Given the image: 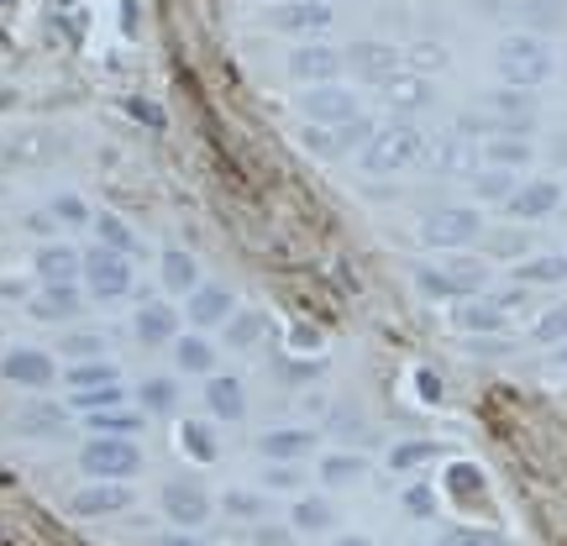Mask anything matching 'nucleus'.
<instances>
[{"instance_id": "27", "label": "nucleus", "mask_w": 567, "mask_h": 546, "mask_svg": "<svg viewBox=\"0 0 567 546\" xmlns=\"http://www.w3.org/2000/svg\"><path fill=\"white\" fill-rule=\"evenodd\" d=\"M384 101L394 105V111H421V105L431 101V84H425L421 74H389V80H384Z\"/></svg>"}, {"instance_id": "3", "label": "nucleus", "mask_w": 567, "mask_h": 546, "mask_svg": "<svg viewBox=\"0 0 567 546\" xmlns=\"http://www.w3.org/2000/svg\"><path fill=\"white\" fill-rule=\"evenodd\" d=\"M80 467L84 478H101V484H126L142 467V452L132 436H90L80 446Z\"/></svg>"}, {"instance_id": "2", "label": "nucleus", "mask_w": 567, "mask_h": 546, "mask_svg": "<svg viewBox=\"0 0 567 546\" xmlns=\"http://www.w3.org/2000/svg\"><path fill=\"white\" fill-rule=\"evenodd\" d=\"M425 153H431V142H425L421 126H415V122H389V126H379V132L363 142L358 163H363L368 179H389V174H405V168H415Z\"/></svg>"}, {"instance_id": "16", "label": "nucleus", "mask_w": 567, "mask_h": 546, "mask_svg": "<svg viewBox=\"0 0 567 546\" xmlns=\"http://www.w3.org/2000/svg\"><path fill=\"white\" fill-rule=\"evenodd\" d=\"M258 452H264L268 463H300V457L316 452V431H305V425H279V431L258 436Z\"/></svg>"}, {"instance_id": "33", "label": "nucleus", "mask_w": 567, "mask_h": 546, "mask_svg": "<svg viewBox=\"0 0 567 546\" xmlns=\"http://www.w3.org/2000/svg\"><path fill=\"white\" fill-rule=\"evenodd\" d=\"M326 21H331V6H310V0H295V6H284L279 11V27L284 32H300V38L326 32Z\"/></svg>"}, {"instance_id": "29", "label": "nucleus", "mask_w": 567, "mask_h": 546, "mask_svg": "<svg viewBox=\"0 0 567 546\" xmlns=\"http://www.w3.org/2000/svg\"><path fill=\"white\" fill-rule=\"evenodd\" d=\"M289 521H295V530H305V536H321V530L337 526V509L326 505L321 494H305V499H295Z\"/></svg>"}, {"instance_id": "61", "label": "nucleus", "mask_w": 567, "mask_h": 546, "mask_svg": "<svg viewBox=\"0 0 567 546\" xmlns=\"http://www.w3.org/2000/svg\"><path fill=\"white\" fill-rule=\"evenodd\" d=\"M289 6H295V0H289Z\"/></svg>"}, {"instance_id": "48", "label": "nucleus", "mask_w": 567, "mask_h": 546, "mask_svg": "<svg viewBox=\"0 0 567 546\" xmlns=\"http://www.w3.org/2000/svg\"><path fill=\"white\" fill-rule=\"evenodd\" d=\"M405 509L415 515V521H431V515H436V488H431V484H410L405 488Z\"/></svg>"}, {"instance_id": "18", "label": "nucleus", "mask_w": 567, "mask_h": 546, "mask_svg": "<svg viewBox=\"0 0 567 546\" xmlns=\"http://www.w3.org/2000/svg\"><path fill=\"white\" fill-rule=\"evenodd\" d=\"M42 284H80V247L69 243H42L38 258H32Z\"/></svg>"}, {"instance_id": "10", "label": "nucleus", "mask_w": 567, "mask_h": 546, "mask_svg": "<svg viewBox=\"0 0 567 546\" xmlns=\"http://www.w3.org/2000/svg\"><path fill=\"white\" fill-rule=\"evenodd\" d=\"M163 515L179 530H195L210 521V494L200 484H189V478H174V484L163 488Z\"/></svg>"}, {"instance_id": "42", "label": "nucleus", "mask_w": 567, "mask_h": 546, "mask_svg": "<svg viewBox=\"0 0 567 546\" xmlns=\"http://www.w3.org/2000/svg\"><path fill=\"white\" fill-rule=\"evenodd\" d=\"M530 342H536V347H557V342H567V305H551L547 316L530 326Z\"/></svg>"}, {"instance_id": "55", "label": "nucleus", "mask_w": 567, "mask_h": 546, "mask_svg": "<svg viewBox=\"0 0 567 546\" xmlns=\"http://www.w3.org/2000/svg\"><path fill=\"white\" fill-rule=\"evenodd\" d=\"M27 226H32L38 237H53V231H59V222H53V216H42V210H32V216H27Z\"/></svg>"}, {"instance_id": "31", "label": "nucleus", "mask_w": 567, "mask_h": 546, "mask_svg": "<svg viewBox=\"0 0 567 546\" xmlns=\"http://www.w3.org/2000/svg\"><path fill=\"white\" fill-rule=\"evenodd\" d=\"M84 425L95 431V436H132L137 442V431H142V410H95V415H84Z\"/></svg>"}, {"instance_id": "13", "label": "nucleus", "mask_w": 567, "mask_h": 546, "mask_svg": "<svg viewBox=\"0 0 567 546\" xmlns=\"http://www.w3.org/2000/svg\"><path fill=\"white\" fill-rule=\"evenodd\" d=\"M184 316H189V326H200V331L226 326L237 316V295H231L226 284H200V289L189 295V305H184Z\"/></svg>"}, {"instance_id": "1", "label": "nucleus", "mask_w": 567, "mask_h": 546, "mask_svg": "<svg viewBox=\"0 0 567 546\" xmlns=\"http://www.w3.org/2000/svg\"><path fill=\"white\" fill-rule=\"evenodd\" d=\"M494 74L505 80V90H536L557 74V53L542 32H509L499 48H494Z\"/></svg>"}, {"instance_id": "34", "label": "nucleus", "mask_w": 567, "mask_h": 546, "mask_svg": "<svg viewBox=\"0 0 567 546\" xmlns=\"http://www.w3.org/2000/svg\"><path fill=\"white\" fill-rule=\"evenodd\" d=\"M137 405H142V415H174L179 410V384L174 379H147L137 389Z\"/></svg>"}, {"instance_id": "39", "label": "nucleus", "mask_w": 567, "mask_h": 546, "mask_svg": "<svg viewBox=\"0 0 567 546\" xmlns=\"http://www.w3.org/2000/svg\"><path fill=\"white\" fill-rule=\"evenodd\" d=\"M515 284H567V258L551 253V258H530V264L515 268Z\"/></svg>"}, {"instance_id": "36", "label": "nucleus", "mask_w": 567, "mask_h": 546, "mask_svg": "<svg viewBox=\"0 0 567 546\" xmlns=\"http://www.w3.org/2000/svg\"><path fill=\"white\" fill-rule=\"evenodd\" d=\"M179 446L195 457V463H216V452H221V442H216V431L205 421H184L179 425Z\"/></svg>"}, {"instance_id": "44", "label": "nucleus", "mask_w": 567, "mask_h": 546, "mask_svg": "<svg viewBox=\"0 0 567 546\" xmlns=\"http://www.w3.org/2000/svg\"><path fill=\"white\" fill-rule=\"evenodd\" d=\"M221 505H226V515H237V521H264L268 515V499L264 494H252V488H231Z\"/></svg>"}, {"instance_id": "4", "label": "nucleus", "mask_w": 567, "mask_h": 546, "mask_svg": "<svg viewBox=\"0 0 567 546\" xmlns=\"http://www.w3.org/2000/svg\"><path fill=\"white\" fill-rule=\"evenodd\" d=\"M80 279L90 284V295L95 300H105V305H116V300H126L132 295V258H122V253H111V247H84L80 253Z\"/></svg>"}, {"instance_id": "28", "label": "nucleus", "mask_w": 567, "mask_h": 546, "mask_svg": "<svg viewBox=\"0 0 567 546\" xmlns=\"http://www.w3.org/2000/svg\"><path fill=\"white\" fill-rule=\"evenodd\" d=\"M63 384H69V394L74 389H105V384H122V373H116L111 358H90V363L63 368Z\"/></svg>"}, {"instance_id": "9", "label": "nucleus", "mask_w": 567, "mask_h": 546, "mask_svg": "<svg viewBox=\"0 0 567 546\" xmlns=\"http://www.w3.org/2000/svg\"><path fill=\"white\" fill-rule=\"evenodd\" d=\"M300 116L310 126H342V122H352V116H363V111H358V95H352V90H342V84H316L300 101Z\"/></svg>"}, {"instance_id": "46", "label": "nucleus", "mask_w": 567, "mask_h": 546, "mask_svg": "<svg viewBox=\"0 0 567 546\" xmlns=\"http://www.w3.org/2000/svg\"><path fill=\"white\" fill-rule=\"evenodd\" d=\"M415 284H421V295H431V300H463V289L446 279L442 268H415Z\"/></svg>"}, {"instance_id": "24", "label": "nucleus", "mask_w": 567, "mask_h": 546, "mask_svg": "<svg viewBox=\"0 0 567 546\" xmlns=\"http://www.w3.org/2000/svg\"><path fill=\"white\" fill-rule=\"evenodd\" d=\"M484 163L488 168H526L530 137H520V132H494V137H484Z\"/></svg>"}, {"instance_id": "32", "label": "nucleus", "mask_w": 567, "mask_h": 546, "mask_svg": "<svg viewBox=\"0 0 567 546\" xmlns=\"http://www.w3.org/2000/svg\"><path fill=\"white\" fill-rule=\"evenodd\" d=\"M363 473H368V457H358V452H326V457H321V484L326 488L358 484Z\"/></svg>"}, {"instance_id": "19", "label": "nucleus", "mask_w": 567, "mask_h": 546, "mask_svg": "<svg viewBox=\"0 0 567 546\" xmlns=\"http://www.w3.org/2000/svg\"><path fill=\"white\" fill-rule=\"evenodd\" d=\"M337 69H342V53L337 48H295V59H289V74L305 84H331L337 80Z\"/></svg>"}, {"instance_id": "23", "label": "nucleus", "mask_w": 567, "mask_h": 546, "mask_svg": "<svg viewBox=\"0 0 567 546\" xmlns=\"http://www.w3.org/2000/svg\"><path fill=\"white\" fill-rule=\"evenodd\" d=\"M158 274H163V289H168V295H195V289H200V264H195L184 247H168V253H163Z\"/></svg>"}, {"instance_id": "47", "label": "nucleus", "mask_w": 567, "mask_h": 546, "mask_svg": "<svg viewBox=\"0 0 567 546\" xmlns=\"http://www.w3.org/2000/svg\"><path fill=\"white\" fill-rule=\"evenodd\" d=\"M48 216H53L59 226H90V222H95V210H90V205H84L80 195H59Z\"/></svg>"}, {"instance_id": "8", "label": "nucleus", "mask_w": 567, "mask_h": 546, "mask_svg": "<svg viewBox=\"0 0 567 546\" xmlns=\"http://www.w3.org/2000/svg\"><path fill=\"white\" fill-rule=\"evenodd\" d=\"M431 168H436L442 179H473V174L484 168V147L452 126V132L436 137V147H431Z\"/></svg>"}, {"instance_id": "49", "label": "nucleus", "mask_w": 567, "mask_h": 546, "mask_svg": "<svg viewBox=\"0 0 567 546\" xmlns=\"http://www.w3.org/2000/svg\"><path fill=\"white\" fill-rule=\"evenodd\" d=\"M436 546H499V536H494V530H478V526H457V530H446Z\"/></svg>"}, {"instance_id": "26", "label": "nucleus", "mask_w": 567, "mask_h": 546, "mask_svg": "<svg viewBox=\"0 0 567 546\" xmlns=\"http://www.w3.org/2000/svg\"><path fill=\"white\" fill-rule=\"evenodd\" d=\"M21 431L27 436H63V425H69V405H48V400H32V405L21 410Z\"/></svg>"}, {"instance_id": "30", "label": "nucleus", "mask_w": 567, "mask_h": 546, "mask_svg": "<svg viewBox=\"0 0 567 546\" xmlns=\"http://www.w3.org/2000/svg\"><path fill=\"white\" fill-rule=\"evenodd\" d=\"M174 363H179L184 373H205V379H210V368H216V347L205 342L200 331H189V337L179 331V342H174Z\"/></svg>"}, {"instance_id": "56", "label": "nucleus", "mask_w": 567, "mask_h": 546, "mask_svg": "<svg viewBox=\"0 0 567 546\" xmlns=\"http://www.w3.org/2000/svg\"><path fill=\"white\" fill-rule=\"evenodd\" d=\"M153 546H205L200 536H184V530H174V536H158Z\"/></svg>"}, {"instance_id": "50", "label": "nucleus", "mask_w": 567, "mask_h": 546, "mask_svg": "<svg viewBox=\"0 0 567 546\" xmlns=\"http://www.w3.org/2000/svg\"><path fill=\"white\" fill-rule=\"evenodd\" d=\"M526 237H515V231H499V237H494V243H488V253H494V258H520V253H526Z\"/></svg>"}, {"instance_id": "58", "label": "nucleus", "mask_w": 567, "mask_h": 546, "mask_svg": "<svg viewBox=\"0 0 567 546\" xmlns=\"http://www.w3.org/2000/svg\"><path fill=\"white\" fill-rule=\"evenodd\" d=\"M284 373H289V379H310V373H321V363H289Z\"/></svg>"}, {"instance_id": "62", "label": "nucleus", "mask_w": 567, "mask_h": 546, "mask_svg": "<svg viewBox=\"0 0 567 546\" xmlns=\"http://www.w3.org/2000/svg\"><path fill=\"white\" fill-rule=\"evenodd\" d=\"M337 6H342V0H337Z\"/></svg>"}, {"instance_id": "60", "label": "nucleus", "mask_w": 567, "mask_h": 546, "mask_svg": "<svg viewBox=\"0 0 567 546\" xmlns=\"http://www.w3.org/2000/svg\"><path fill=\"white\" fill-rule=\"evenodd\" d=\"M563 363H567V342H563Z\"/></svg>"}, {"instance_id": "41", "label": "nucleus", "mask_w": 567, "mask_h": 546, "mask_svg": "<svg viewBox=\"0 0 567 546\" xmlns=\"http://www.w3.org/2000/svg\"><path fill=\"white\" fill-rule=\"evenodd\" d=\"M446 488H452L457 499H484V473L473 463H452L446 467Z\"/></svg>"}, {"instance_id": "21", "label": "nucleus", "mask_w": 567, "mask_h": 546, "mask_svg": "<svg viewBox=\"0 0 567 546\" xmlns=\"http://www.w3.org/2000/svg\"><path fill=\"white\" fill-rule=\"evenodd\" d=\"M347 63H352L363 80H373V84H384L389 74H400V53L384 48V42H358V48L347 53Z\"/></svg>"}, {"instance_id": "35", "label": "nucleus", "mask_w": 567, "mask_h": 546, "mask_svg": "<svg viewBox=\"0 0 567 546\" xmlns=\"http://www.w3.org/2000/svg\"><path fill=\"white\" fill-rule=\"evenodd\" d=\"M442 274L463 289V300H467V295H478V289L488 284V264H484V258H463V253H457V258H446Z\"/></svg>"}, {"instance_id": "17", "label": "nucleus", "mask_w": 567, "mask_h": 546, "mask_svg": "<svg viewBox=\"0 0 567 546\" xmlns=\"http://www.w3.org/2000/svg\"><path fill=\"white\" fill-rule=\"evenodd\" d=\"M205 410H210L216 421H243L247 415L243 379H231V373H210V379H205Z\"/></svg>"}, {"instance_id": "53", "label": "nucleus", "mask_w": 567, "mask_h": 546, "mask_svg": "<svg viewBox=\"0 0 567 546\" xmlns=\"http://www.w3.org/2000/svg\"><path fill=\"white\" fill-rule=\"evenodd\" d=\"M415 389H421L425 405H442V379H436L431 368H421V373H415Z\"/></svg>"}, {"instance_id": "40", "label": "nucleus", "mask_w": 567, "mask_h": 546, "mask_svg": "<svg viewBox=\"0 0 567 546\" xmlns=\"http://www.w3.org/2000/svg\"><path fill=\"white\" fill-rule=\"evenodd\" d=\"M258 337H264V316H258V310H237V316L226 321V347H237V352L252 347Z\"/></svg>"}, {"instance_id": "14", "label": "nucleus", "mask_w": 567, "mask_h": 546, "mask_svg": "<svg viewBox=\"0 0 567 546\" xmlns=\"http://www.w3.org/2000/svg\"><path fill=\"white\" fill-rule=\"evenodd\" d=\"M27 310H32V321L59 326V321H74V316H80L84 295H80V284H42L38 295L27 300Z\"/></svg>"}, {"instance_id": "20", "label": "nucleus", "mask_w": 567, "mask_h": 546, "mask_svg": "<svg viewBox=\"0 0 567 546\" xmlns=\"http://www.w3.org/2000/svg\"><path fill=\"white\" fill-rule=\"evenodd\" d=\"M488 105L499 111V116H494L499 132H520V137H530V126H536V101H530V90H499Z\"/></svg>"}, {"instance_id": "54", "label": "nucleus", "mask_w": 567, "mask_h": 546, "mask_svg": "<svg viewBox=\"0 0 567 546\" xmlns=\"http://www.w3.org/2000/svg\"><path fill=\"white\" fill-rule=\"evenodd\" d=\"M258 546H295V530H284V526H264V530H258Z\"/></svg>"}, {"instance_id": "52", "label": "nucleus", "mask_w": 567, "mask_h": 546, "mask_svg": "<svg viewBox=\"0 0 567 546\" xmlns=\"http://www.w3.org/2000/svg\"><path fill=\"white\" fill-rule=\"evenodd\" d=\"M268 488H300V467H295V463H274V467H268Z\"/></svg>"}, {"instance_id": "57", "label": "nucleus", "mask_w": 567, "mask_h": 546, "mask_svg": "<svg viewBox=\"0 0 567 546\" xmlns=\"http://www.w3.org/2000/svg\"><path fill=\"white\" fill-rule=\"evenodd\" d=\"M0 300H27V289L17 279H0Z\"/></svg>"}, {"instance_id": "7", "label": "nucleus", "mask_w": 567, "mask_h": 546, "mask_svg": "<svg viewBox=\"0 0 567 546\" xmlns=\"http://www.w3.org/2000/svg\"><path fill=\"white\" fill-rule=\"evenodd\" d=\"M368 137H373V122H368V116H352V122H342V126H310L305 122V132H300V142L316 153V158H347V153L363 147Z\"/></svg>"}, {"instance_id": "15", "label": "nucleus", "mask_w": 567, "mask_h": 546, "mask_svg": "<svg viewBox=\"0 0 567 546\" xmlns=\"http://www.w3.org/2000/svg\"><path fill=\"white\" fill-rule=\"evenodd\" d=\"M132 331H137L142 347H168V342H179V310H174L168 300L142 305L137 321H132Z\"/></svg>"}, {"instance_id": "45", "label": "nucleus", "mask_w": 567, "mask_h": 546, "mask_svg": "<svg viewBox=\"0 0 567 546\" xmlns=\"http://www.w3.org/2000/svg\"><path fill=\"white\" fill-rule=\"evenodd\" d=\"M436 457V442H400L394 452H389V467L394 473H410V467H421Z\"/></svg>"}, {"instance_id": "37", "label": "nucleus", "mask_w": 567, "mask_h": 546, "mask_svg": "<svg viewBox=\"0 0 567 546\" xmlns=\"http://www.w3.org/2000/svg\"><path fill=\"white\" fill-rule=\"evenodd\" d=\"M116 405H126V389H122V384L74 389V394H69V410H80V415H95V410H116Z\"/></svg>"}, {"instance_id": "6", "label": "nucleus", "mask_w": 567, "mask_h": 546, "mask_svg": "<svg viewBox=\"0 0 567 546\" xmlns=\"http://www.w3.org/2000/svg\"><path fill=\"white\" fill-rule=\"evenodd\" d=\"M0 379L17 389H48L59 379V358L53 352H42V347H11L6 358H0Z\"/></svg>"}, {"instance_id": "43", "label": "nucleus", "mask_w": 567, "mask_h": 546, "mask_svg": "<svg viewBox=\"0 0 567 546\" xmlns=\"http://www.w3.org/2000/svg\"><path fill=\"white\" fill-rule=\"evenodd\" d=\"M63 358H74V363L105 358V337L101 331H69V337H63Z\"/></svg>"}, {"instance_id": "38", "label": "nucleus", "mask_w": 567, "mask_h": 546, "mask_svg": "<svg viewBox=\"0 0 567 546\" xmlns=\"http://www.w3.org/2000/svg\"><path fill=\"white\" fill-rule=\"evenodd\" d=\"M473 189H478V200H499V205H505L520 184H515V168H478V174H473Z\"/></svg>"}, {"instance_id": "12", "label": "nucleus", "mask_w": 567, "mask_h": 546, "mask_svg": "<svg viewBox=\"0 0 567 546\" xmlns=\"http://www.w3.org/2000/svg\"><path fill=\"white\" fill-rule=\"evenodd\" d=\"M557 205H563V184L530 179V184H520V189L505 200V216H515V222H547Z\"/></svg>"}, {"instance_id": "59", "label": "nucleus", "mask_w": 567, "mask_h": 546, "mask_svg": "<svg viewBox=\"0 0 567 546\" xmlns=\"http://www.w3.org/2000/svg\"><path fill=\"white\" fill-rule=\"evenodd\" d=\"M337 546H373L368 536H337Z\"/></svg>"}, {"instance_id": "5", "label": "nucleus", "mask_w": 567, "mask_h": 546, "mask_svg": "<svg viewBox=\"0 0 567 546\" xmlns=\"http://www.w3.org/2000/svg\"><path fill=\"white\" fill-rule=\"evenodd\" d=\"M478 237H484V216H478L473 205H436V210H425L421 216V243L425 247L457 253V247L478 243Z\"/></svg>"}, {"instance_id": "22", "label": "nucleus", "mask_w": 567, "mask_h": 546, "mask_svg": "<svg viewBox=\"0 0 567 546\" xmlns=\"http://www.w3.org/2000/svg\"><path fill=\"white\" fill-rule=\"evenodd\" d=\"M452 321L463 326V331H478V337H494V331H505V310L494 300H478V295H467L457 310H452Z\"/></svg>"}, {"instance_id": "51", "label": "nucleus", "mask_w": 567, "mask_h": 546, "mask_svg": "<svg viewBox=\"0 0 567 546\" xmlns=\"http://www.w3.org/2000/svg\"><path fill=\"white\" fill-rule=\"evenodd\" d=\"M526 17L542 21V27H551V21H563V0H530Z\"/></svg>"}, {"instance_id": "11", "label": "nucleus", "mask_w": 567, "mask_h": 546, "mask_svg": "<svg viewBox=\"0 0 567 546\" xmlns=\"http://www.w3.org/2000/svg\"><path fill=\"white\" fill-rule=\"evenodd\" d=\"M69 509L80 515V521H101V515H122L132 509V488L126 484H101V478H90V484L69 499Z\"/></svg>"}, {"instance_id": "25", "label": "nucleus", "mask_w": 567, "mask_h": 546, "mask_svg": "<svg viewBox=\"0 0 567 546\" xmlns=\"http://www.w3.org/2000/svg\"><path fill=\"white\" fill-rule=\"evenodd\" d=\"M90 231H95V243L111 247V253H122V258H132V253H137V231H132V226H126L116 210H95Z\"/></svg>"}]
</instances>
